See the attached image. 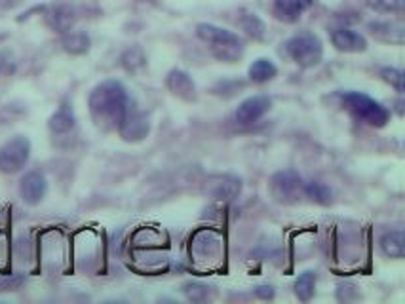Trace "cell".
I'll return each instance as SVG.
<instances>
[{
	"instance_id": "6da1fadb",
	"label": "cell",
	"mask_w": 405,
	"mask_h": 304,
	"mask_svg": "<svg viewBox=\"0 0 405 304\" xmlns=\"http://www.w3.org/2000/svg\"><path fill=\"white\" fill-rule=\"evenodd\" d=\"M130 105L131 99L128 90L118 80H105L97 84L88 97V109L92 120L103 131L118 130Z\"/></svg>"
},
{
	"instance_id": "7a4b0ae2",
	"label": "cell",
	"mask_w": 405,
	"mask_h": 304,
	"mask_svg": "<svg viewBox=\"0 0 405 304\" xmlns=\"http://www.w3.org/2000/svg\"><path fill=\"white\" fill-rule=\"evenodd\" d=\"M196 37L208 44L211 56L223 63H236L244 56V40L229 29H221L211 23H200L196 27Z\"/></svg>"
},
{
	"instance_id": "3957f363",
	"label": "cell",
	"mask_w": 405,
	"mask_h": 304,
	"mask_svg": "<svg viewBox=\"0 0 405 304\" xmlns=\"http://www.w3.org/2000/svg\"><path fill=\"white\" fill-rule=\"evenodd\" d=\"M340 101H342V107L354 116L356 120L367 124V126L384 128L390 122V110L362 92H347L340 95Z\"/></svg>"
},
{
	"instance_id": "277c9868",
	"label": "cell",
	"mask_w": 405,
	"mask_h": 304,
	"mask_svg": "<svg viewBox=\"0 0 405 304\" xmlns=\"http://www.w3.org/2000/svg\"><path fill=\"white\" fill-rule=\"evenodd\" d=\"M286 51L303 69L316 67L324 58V44L312 33H301L286 42Z\"/></svg>"
},
{
	"instance_id": "5b68a950",
	"label": "cell",
	"mask_w": 405,
	"mask_h": 304,
	"mask_svg": "<svg viewBox=\"0 0 405 304\" xmlns=\"http://www.w3.org/2000/svg\"><path fill=\"white\" fill-rule=\"evenodd\" d=\"M268 192L274 198V202L291 205L297 203L304 196V183L301 175L293 169H283L270 177Z\"/></svg>"
},
{
	"instance_id": "8992f818",
	"label": "cell",
	"mask_w": 405,
	"mask_h": 304,
	"mask_svg": "<svg viewBox=\"0 0 405 304\" xmlns=\"http://www.w3.org/2000/svg\"><path fill=\"white\" fill-rule=\"evenodd\" d=\"M31 156V141L23 135L10 139L0 146V171L2 174H17L22 171Z\"/></svg>"
},
{
	"instance_id": "52a82bcc",
	"label": "cell",
	"mask_w": 405,
	"mask_h": 304,
	"mask_svg": "<svg viewBox=\"0 0 405 304\" xmlns=\"http://www.w3.org/2000/svg\"><path fill=\"white\" fill-rule=\"evenodd\" d=\"M151 130L149 126V118H147L141 110H138L133 107V103L130 105V109L124 116L122 124H120V135H122L124 141H141V139L147 137V133Z\"/></svg>"
},
{
	"instance_id": "ba28073f",
	"label": "cell",
	"mask_w": 405,
	"mask_h": 304,
	"mask_svg": "<svg viewBox=\"0 0 405 304\" xmlns=\"http://www.w3.org/2000/svg\"><path fill=\"white\" fill-rule=\"evenodd\" d=\"M270 105L272 103H270L267 95H251V97H247V99L240 103L238 109L234 112V118L242 126H249V124H255L267 115Z\"/></svg>"
},
{
	"instance_id": "9c48e42d",
	"label": "cell",
	"mask_w": 405,
	"mask_h": 304,
	"mask_svg": "<svg viewBox=\"0 0 405 304\" xmlns=\"http://www.w3.org/2000/svg\"><path fill=\"white\" fill-rule=\"evenodd\" d=\"M48 192V183L46 177L38 171H29L23 175V179L19 181V194L22 200L29 205H37L44 200V196Z\"/></svg>"
},
{
	"instance_id": "30bf717a",
	"label": "cell",
	"mask_w": 405,
	"mask_h": 304,
	"mask_svg": "<svg viewBox=\"0 0 405 304\" xmlns=\"http://www.w3.org/2000/svg\"><path fill=\"white\" fill-rule=\"evenodd\" d=\"M331 44L345 53H360L367 50V40L363 35L352 29H335L331 33Z\"/></svg>"
},
{
	"instance_id": "8fae6325",
	"label": "cell",
	"mask_w": 405,
	"mask_h": 304,
	"mask_svg": "<svg viewBox=\"0 0 405 304\" xmlns=\"http://www.w3.org/2000/svg\"><path fill=\"white\" fill-rule=\"evenodd\" d=\"M167 90L174 95H177L179 99L185 101H195L196 99V86L195 80L188 76V73L181 71V69H174L170 71L166 78Z\"/></svg>"
},
{
	"instance_id": "7c38bea8",
	"label": "cell",
	"mask_w": 405,
	"mask_h": 304,
	"mask_svg": "<svg viewBox=\"0 0 405 304\" xmlns=\"http://www.w3.org/2000/svg\"><path fill=\"white\" fill-rule=\"evenodd\" d=\"M369 33L373 38L388 44H404L405 29L402 22H375L369 23Z\"/></svg>"
},
{
	"instance_id": "4fadbf2b",
	"label": "cell",
	"mask_w": 405,
	"mask_h": 304,
	"mask_svg": "<svg viewBox=\"0 0 405 304\" xmlns=\"http://www.w3.org/2000/svg\"><path fill=\"white\" fill-rule=\"evenodd\" d=\"M314 0H274V14L282 22L293 23L312 6Z\"/></svg>"
},
{
	"instance_id": "5bb4252c",
	"label": "cell",
	"mask_w": 405,
	"mask_h": 304,
	"mask_svg": "<svg viewBox=\"0 0 405 304\" xmlns=\"http://www.w3.org/2000/svg\"><path fill=\"white\" fill-rule=\"evenodd\" d=\"M240 190H242V183L236 177H231V175L215 177L210 187L211 194L215 198H221V200H234L240 194Z\"/></svg>"
},
{
	"instance_id": "9a60e30c",
	"label": "cell",
	"mask_w": 405,
	"mask_h": 304,
	"mask_svg": "<svg viewBox=\"0 0 405 304\" xmlns=\"http://www.w3.org/2000/svg\"><path fill=\"white\" fill-rule=\"evenodd\" d=\"M249 80L255 82V84H265L268 80H272L278 74V67L267 58H259L257 61H254L251 65H249Z\"/></svg>"
},
{
	"instance_id": "2e32d148",
	"label": "cell",
	"mask_w": 405,
	"mask_h": 304,
	"mask_svg": "<svg viewBox=\"0 0 405 304\" xmlns=\"http://www.w3.org/2000/svg\"><path fill=\"white\" fill-rule=\"evenodd\" d=\"M381 249L392 259H402L405 255V236L402 230L386 232L381 238Z\"/></svg>"
},
{
	"instance_id": "e0dca14e",
	"label": "cell",
	"mask_w": 405,
	"mask_h": 304,
	"mask_svg": "<svg viewBox=\"0 0 405 304\" xmlns=\"http://www.w3.org/2000/svg\"><path fill=\"white\" fill-rule=\"evenodd\" d=\"M74 128V115L69 105H61L56 115L50 118V130L53 133H67Z\"/></svg>"
},
{
	"instance_id": "ac0fdd59",
	"label": "cell",
	"mask_w": 405,
	"mask_h": 304,
	"mask_svg": "<svg viewBox=\"0 0 405 304\" xmlns=\"http://www.w3.org/2000/svg\"><path fill=\"white\" fill-rule=\"evenodd\" d=\"M293 291L299 301L303 303H308L312 297H314V291H316V274L306 270L303 274L299 276L295 280V285H293Z\"/></svg>"
},
{
	"instance_id": "d6986e66",
	"label": "cell",
	"mask_w": 405,
	"mask_h": 304,
	"mask_svg": "<svg viewBox=\"0 0 405 304\" xmlns=\"http://www.w3.org/2000/svg\"><path fill=\"white\" fill-rule=\"evenodd\" d=\"M304 196L314 203H320V205H327L331 202V190L327 185L320 181H312L304 185Z\"/></svg>"
},
{
	"instance_id": "ffe728a7",
	"label": "cell",
	"mask_w": 405,
	"mask_h": 304,
	"mask_svg": "<svg viewBox=\"0 0 405 304\" xmlns=\"http://www.w3.org/2000/svg\"><path fill=\"white\" fill-rule=\"evenodd\" d=\"M50 23L51 27L59 33H67V31L73 27L74 23V15L69 8H56L53 14L50 15Z\"/></svg>"
},
{
	"instance_id": "44dd1931",
	"label": "cell",
	"mask_w": 405,
	"mask_h": 304,
	"mask_svg": "<svg viewBox=\"0 0 405 304\" xmlns=\"http://www.w3.org/2000/svg\"><path fill=\"white\" fill-rule=\"evenodd\" d=\"M63 48L69 53H84L90 48V38L84 33H67L63 37Z\"/></svg>"
},
{
	"instance_id": "7402d4cb",
	"label": "cell",
	"mask_w": 405,
	"mask_h": 304,
	"mask_svg": "<svg viewBox=\"0 0 405 304\" xmlns=\"http://www.w3.org/2000/svg\"><path fill=\"white\" fill-rule=\"evenodd\" d=\"M240 25H242V29L246 31L247 35L251 38H255V40H263L265 38V33H267V27H265V23L261 22L259 17L255 14H247L242 17V22H240Z\"/></svg>"
},
{
	"instance_id": "603a6c76",
	"label": "cell",
	"mask_w": 405,
	"mask_h": 304,
	"mask_svg": "<svg viewBox=\"0 0 405 304\" xmlns=\"http://www.w3.org/2000/svg\"><path fill=\"white\" fill-rule=\"evenodd\" d=\"M381 76L386 84H390L398 94H404V73L399 69H392V67H386L381 71Z\"/></svg>"
},
{
	"instance_id": "cb8c5ba5",
	"label": "cell",
	"mask_w": 405,
	"mask_h": 304,
	"mask_svg": "<svg viewBox=\"0 0 405 304\" xmlns=\"http://www.w3.org/2000/svg\"><path fill=\"white\" fill-rule=\"evenodd\" d=\"M365 4L377 12H402L404 0H365Z\"/></svg>"
},
{
	"instance_id": "d4e9b609",
	"label": "cell",
	"mask_w": 405,
	"mask_h": 304,
	"mask_svg": "<svg viewBox=\"0 0 405 304\" xmlns=\"http://www.w3.org/2000/svg\"><path fill=\"white\" fill-rule=\"evenodd\" d=\"M255 295L261 298H272L274 297V289L270 287V285H261L255 289Z\"/></svg>"
}]
</instances>
